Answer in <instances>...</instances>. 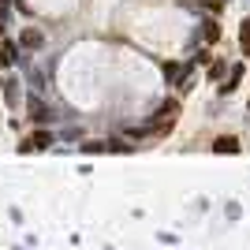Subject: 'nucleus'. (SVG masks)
Segmentation results:
<instances>
[{
  "instance_id": "nucleus-12",
  "label": "nucleus",
  "mask_w": 250,
  "mask_h": 250,
  "mask_svg": "<svg viewBox=\"0 0 250 250\" xmlns=\"http://www.w3.org/2000/svg\"><path fill=\"white\" fill-rule=\"evenodd\" d=\"M220 75H224V60H217L213 67H209V79H220Z\"/></svg>"
},
{
  "instance_id": "nucleus-9",
  "label": "nucleus",
  "mask_w": 250,
  "mask_h": 250,
  "mask_svg": "<svg viewBox=\"0 0 250 250\" xmlns=\"http://www.w3.org/2000/svg\"><path fill=\"white\" fill-rule=\"evenodd\" d=\"M22 45H26V49H38V45H42V30H22Z\"/></svg>"
},
{
  "instance_id": "nucleus-1",
  "label": "nucleus",
  "mask_w": 250,
  "mask_h": 250,
  "mask_svg": "<svg viewBox=\"0 0 250 250\" xmlns=\"http://www.w3.org/2000/svg\"><path fill=\"white\" fill-rule=\"evenodd\" d=\"M176 116H179V101H165L161 108L153 112V120H149V135H157V131H168V127L176 124Z\"/></svg>"
},
{
  "instance_id": "nucleus-3",
  "label": "nucleus",
  "mask_w": 250,
  "mask_h": 250,
  "mask_svg": "<svg viewBox=\"0 0 250 250\" xmlns=\"http://www.w3.org/2000/svg\"><path fill=\"white\" fill-rule=\"evenodd\" d=\"M45 146H52L49 135H30L26 142H22V149H26V153H30V149H45Z\"/></svg>"
},
{
  "instance_id": "nucleus-8",
  "label": "nucleus",
  "mask_w": 250,
  "mask_h": 250,
  "mask_svg": "<svg viewBox=\"0 0 250 250\" xmlns=\"http://www.w3.org/2000/svg\"><path fill=\"white\" fill-rule=\"evenodd\" d=\"M239 79H243V67H231L228 71V86H220V94H231V90L239 86Z\"/></svg>"
},
{
  "instance_id": "nucleus-2",
  "label": "nucleus",
  "mask_w": 250,
  "mask_h": 250,
  "mask_svg": "<svg viewBox=\"0 0 250 250\" xmlns=\"http://www.w3.org/2000/svg\"><path fill=\"white\" fill-rule=\"evenodd\" d=\"M213 149H217V153H239V138L235 135H220L217 142H213Z\"/></svg>"
},
{
  "instance_id": "nucleus-10",
  "label": "nucleus",
  "mask_w": 250,
  "mask_h": 250,
  "mask_svg": "<svg viewBox=\"0 0 250 250\" xmlns=\"http://www.w3.org/2000/svg\"><path fill=\"white\" fill-rule=\"evenodd\" d=\"M217 38H220V26L209 19V22H206V42H217Z\"/></svg>"
},
{
  "instance_id": "nucleus-11",
  "label": "nucleus",
  "mask_w": 250,
  "mask_h": 250,
  "mask_svg": "<svg viewBox=\"0 0 250 250\" xmlns=\"http://www.w3.org/2000/svg\"><path fill=\"white\" fill-rule=\"evenodd\" d=\"M179 90H183V94H187V90H194V75H183V79H179Z\"/></svg>"
},
{
  "instance_id": "nucleus-5",
  "label": "nucleus",
  "mask_w": 250,
  "mask_h": 250,
  "mask_svg": "<svg viewBox=\"0 0 250 250\" xmlns=\"http://www.w3.org/2000/svg\"><path fill=\"white\" fill-rule=\"evenodd\" d=\"M4 101L8 104L19 101V83H15V79H4Z\"/></svg>"
},
{
  "instance_id": "nucleus-4",
  "label": "nucleus",
  "mask_w": 250,
  "mask_h": 250,
  "mask_svg": "<svg viewBox=\"0 0 250 250\" xmlns=\"http://www.w3.org/2000/svg\"><path fill=\"white\" fill-rule=\"evenodd\" d=\"M239 49H243V56L250 60V19H243V26H239Z\"/></svg>"
},
{
  "instance_id": "nucleus-7",
  "label": "nucleus",
  "mask_w": 250,
  "mask_h": 250,
  "mask_svg": "<svg viewBox=\"0 0 250 250\" xmlns=\"http://www.w3.org/2000/svg\"><path fill=\"white\" fill-rule=\"evenodd\" d=\"M11 60H15V45L0 42V67H11Z\"/></svg>"
},
{
  "instance_id": "nucleus-6",
  "label": "nucleus",
  "mask_w": 250,
  "mask_h": 250,
  "mask_svg": "<svg viewBox=\"0 0 250 250\" xmlns=\"http://www.w3.org/2000/svg\"><path fill=\"white\" fill-rule=\"evenodd\" d=\"M30 116L38 120V124H45V120H49V104H42L38 97H34V101H30Z\"/></svg>"
}]
</instances>
